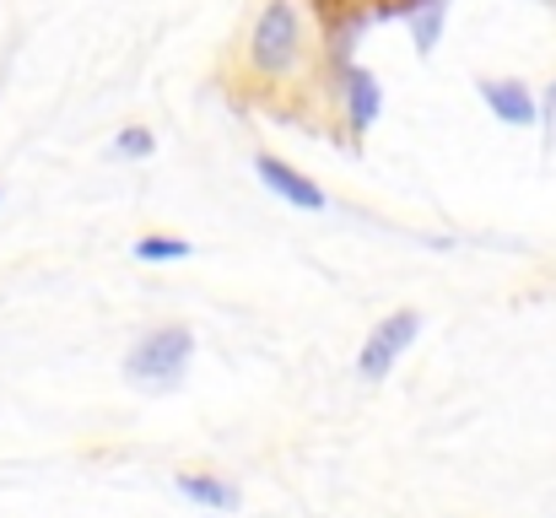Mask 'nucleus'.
<instances>
[{"instance_id": "2", "label": "nucleus", "mask_w": 556, "mask_h": 518, "mask_svg": "<svg viewBox=\"0 0 556 518\" xmlns=\"http://www.w3.org/2000/svg\"><path fill=\"white\" fill-rule=\"evenodd\" d=\"M298 49H303V22H298V5L292 0H270L249 33V65L260 76H287L298 65Z\"/></svg>"}, {"instance_id": "11", "label": "nucleus", "mask_w": 556, "mask_h": 518, "mask_svg": "<svg viewBox=\"0 0 556 518\" xmlns=\"http://www.w3.org/2000/svg\"><path fill=\"white\" fill-rule=\"evenodd\" d=\"M0 71H5V60H0Z\"/></svg>"}, {"instance_id": "5", "label": "nucleus", "mask_w": 556, "mask_h": 518, "mask_svg": "<svg viewBox=\"0 0 556 518\" xmlns=\"http://www.w3.org/2000/svg\"><path fill=\"white\" fill-rule=\"evenodd\" d=\"M336 92H341V103H346L352 136H368L372 125H378V114H383V87H378V76H372L368 65H346V71L336 76Z\"/></svg>"}, {"instance_id": "8", "label": "nucleus", "mask_w": 556, "mask_h": 518, "mask_svg": "<svg viewBox=\"0 0 556 518\" xmlns=\"http://www.w3.org/2000/svg\"><path fill=\"white\" fill-rule=\"evenodd\" d=\"M179 492L200 508H216V514H238V503H243V492L232 481H216V476H179Z\"/></svg>"}, {"instance_id": "1", "label": "nucleus", "mask_w": 556, "mask_h": 518, "mask_svg": "<svg viewBox=\"0 0 556 518\" xmlns=\"http://www.w3.org/2000/svg\"><path fill=\"white\" fill-rule=\"evenodd\" d=\"M189 356H194V330L189 325H163L152 336L130 345L125 356V378L147 394H174L189 372Z\"/></svg>"}, {"instance_id": "3", "label": "nucleus", "mask_w": 556, "mask_h": 518, "mask_svg": "<svg viewBox=\"0 0 556 518\" xmlns=\"http://www.w3.org/2000/svg\"><path fill=\"white\" fill-rule=\"evenodd\" d=\"M421 336V314L416 308H400V314H389L383 325H372L368 345H363V356H357V372L378 383V378H389V367L405 356V345H416Z\"/></svg>"}, {"instance_id": "4", "label": "nucleus", "mask_w": 556, "mask_h": 518, "mask_svg": "<svg viewBox=\"0 0 556 518\" xmlns=\"http://www.w3.org/2000/svg\"><path fill=\"white\" fill-rule=\"evenodd\" d=\"M254 173H260V184H265L276 200H287L292 211H330V194H325L308 173L292 168V163H281V157L260 152V157H254Z\"/></svg>"}, {"instance_id": "10", "label": "nucleus", "mask_w": 556, "mask_h": 518, "mask_svg": "<svg viewBox=\"0 0 556 518\" xmlns=\"http://www.w3.org/2000/svg\"><path fill=\"white\" fill-rule=\"evenodd\" d=\"M152 152H157V136H152L147 125H130V130L114 136V157H125V163H141V157H152Z\"/></svg>"}, {"instance_id": "6", "label": "nucleus", "mask_w": 556, "mask_h": 518, "mask_svg": "<svg viewBox=\"0 0 556 518\" xmlns=\"http://www.w3.org/2000/svg\"><path fill=\"white\" fill-rule=\"evenodd\" d=\"M476 92H481V103L492 109V119H503L508 130H530V125L541 119V103H535V92H530L525 81L481 76V81H476Z\"/></svg>"}, {"instance_id": "9", "label": "nucleus", "mask_w": 556, "mask_h": 518, "mask_svg": "<svg viewBox=\"0 0 556 518\" xmlns=\"http://www.w3.org/2000/svg\"><path fill=\"white\" fill-rule=\"evenodd\" d=\"M189 254H194L189 238H168V232L136 238V260H147V265H168V260H189Z\"/></svg>"}, {"instance_id": "7", "label": "nucleus", "mask_w": 556, "mask_h": 518, "mask_svg": "<svg viewBox=\"0 0 556 518\" xmlns=\"http://www.w3.org/2000/svg\"><path fill=\"white\" fill-rule=\"evenodd\" d=\"M448 5H454V0H400V16L410 22L416 54H432V49H438L443 22H448Z\"/></svg>"}]
</instances>
